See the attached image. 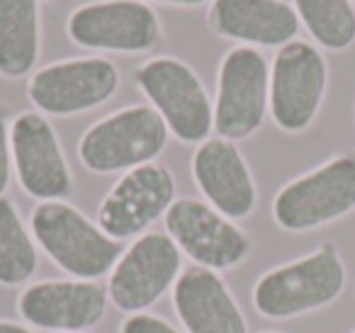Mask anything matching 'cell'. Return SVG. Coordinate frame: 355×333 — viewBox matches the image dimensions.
Here are the masks:
<instances>
[{
    "label": "cell",
    "instance_id": "6da1fadb",
    "mask_svg": "<svg viewBox=\"0 0 355 333\" xmlns=\"http://www.w3.org/2000/svg\"><path fill=\"white\" fill-rule=\"evenodd\" d=\"M345 289V265L334 244L268 270L253 284V307L272 321L297 318L334 304Z\"/></svg>",
    "mask_w": 355,
    "mask_h": 333
},
{
    "label": "cell",
    "instance_id": "7a4b0ae2",
    "mask_svg": "<svg viewBox=\"0 0 355 333\" xmlns=\"http://www.w3.org/2000/svg\"><path fill=\"white\" fill-rule=\"evenodd\" d=\"M30 231L51 263L76 280L105 278L124 253L122 244L110 239L98 221L64 200L40 202L30 214Z\"/></svg>",
    "mask_w": 355,
    "mask_h": 333
},
{
    "label": "cell",
    "instance_id": "3957f363",
    "mask_svg": "<svg viewBox=\"0 0 355 333\" xmlns=\"http://www.w3.org/2000/svg\"><path fill=\"white\" fill-rule=\"evenodd\" d=\"M166 122L151 105H129L85 129L78 158L90 173H127L153 163L168 144Z\"/></svg>",
    "mask_w": 355,
    "mask_h": 333
},
{
    "label": "cell",
    "instance_id": "277c9868",
    "mask_svg": "<svg viewBox=\"0 0 355 333\" xmlns=\"http://www.w3.org/2000/svg\"><path fill=\"white\" fill-rule=\"evenodd\" d=\"M355 212V156L338 153L319 168L277 190L272 219L280 229L302 234Z\"/></svg>",
    "mask_w": 355,
    "mask_h": 333
},
{
    "label": "cell",
    "instance_id": "5b68a950",
    "mask_svg": "<svg viewBox=\"0 0 355 333\" xmlns=\"http://www.w3.org/2000/svg\"><path fill=\"white\" fill-rule=\"evenodd\" d=\"M134 80L178 142L202 144L209 139L214 105L202 80L185 61L173 56L148 59L134 71Z\"/></svg>",
    "mask_w": 355,
    "mask_h": 333
},
{
    "label": "cell",
    "instance_id": "8992f818",
    "mask_svg": "<svg viewBox=\"0 0 355 333\" xmlns=\"http://www.w3.org/2000/svg\"><path fill=\"white\" fill-rule=\"evenodd\" d=\"M270 112V66L256 46H234L217 74L214 129L222 139L241 142L263 127Z\"/></svg>",
    "mask_w": 355,
    "mask_h": 333
},
{
    "label": "cell",
    "instance_id": "52a82bcc",
    "mask_svg": "<svg viewBox=\"0 0 355 333\" xmlns=\"http://www.w3.org/2000/svg\"><path fill=\"white\" fill-rule=\"evenodd\" d=\"M183 273V253L163 231H146L119 255L107 275L110 302L124 314H144Z\"/></svg>",
    "mask_w": 355,
    "mask_h": 333
},
{
    "label": "cell",
    "instance_id": "ba28073f",
    "mask_svg": "<svg viewBox=\"0 0 355 333\" xmlns=\"http://www.w3.org/2000/svg\"><path fill=\"white\" fill-rule=\"evenodd\" d=\"M329 85L319 46L304 40L285 44L270 66V117L282 132L302 134L314 124Z\"/></svg>",
    "mask_w": 355,
    "mask_h": 333
},
{
    "label": "cell",
    "instance_id": "9c48e42d",
    "mask_svg": "<svg viewBox=\"0 0 355 333\" xmlns=\"http://www.w3.org/2000/svg\"><path fill=\"white\" fill-rule=\"evenodd\" d=\"M163 221L180 253L214 273L241 265L253 248L251 236L205 200H175Z\"/></svg>",
    "mask_w": 355,
    "mask_h": 333
},
{
    "label": "cell",
    "instance_id": "30bf717a",
    "mask_svg": "<svg viewBox=\"0 0 355 333\" xmlns=\"http://www.w3.org/2000/svg\"><path fill=\"white\" fill-rule=\"evenodd\" d=\"M119 88V71L110 59L83 56L66 59L35 71L27 98L40 112L71 117L105 105Z\"/></svg>",
    "mask_w": 355,
    "mask_h": 333
},
{
    "label": "cell",
    "instance_id": "8fae6325",
    "mask_svg": "<svg viewBox=\"0 0 355 333\" xmlns=\"http://www.w3.org/2000/svg\"><path fill=\"white\" fill-rule=\"evenodd\" d=\"M175 202V180L161 163L127 171L98 207V226L114 241L139 239Z\"/></svg>",
    "mask_w": 355,
    "mask_h": 333
},
{
    "label": "cell",
    "instance_id": "7c38bea8",
    "mask_svg": "<svg viewBox=\"0 0 355 333\" xmlns=\"http://www.w3.org/2000/svg\"><path fill=\"white\" fill-rule=\"evenodd\" d=\"M66 32L83 49L139 54L158 42L161 22L141 0H95L71 12Z\"/></svg>",
    "mask_w": 355,
    "mask_h": 333
},
{
    "label": "cell",
    "instance_id": "4fadbf2b",
    "mask_svg": "<svg viewBox=\"0 0 355 333\" xmlns=\"http://www.w3.org/2000/svg\"><path fill=\"white\" fill-rule=\"evenodd\" d=\"M12 168L30 197L42 202L71 195L73 178L54 127L42 112H22L10 124Z\"/></svg>",
    "mask_w": 355,
    "mask_h": 333
},
{
    "label": "cell",
    "instance_id": "5bb4252c",
    "mask_svg": "<svg viewBox=\"0 0 355 333\" xmlns=\"http://www.w3.org/2000/svg\"><path fill=\"white\" fill-rule=\"evenodd\" d=\"M110 294L98 280H44L17 297V314L30 326L56 333H83L107 314Z\"/></svg>",
    "mask_w": 355,
    "mask_h": 333
},
{
    "label": "cell",
    "instance_id": "9a60e30c",
    "mask_svg": "<svg viewBox=\"0 0 355 333\" xmlns=\"http://www.w3.org/2000/svg\"><path fill=\"white\" fill-rule=\"evenodd\" d=\"M190 171L207 205H212L227 219H246L256 210V180L234 142L222 137L205 139L195 148Z\"/></svg>",
    "mask_w": 355,
    "mask_h": 333
},
{
    "label": "cell",
    "instance_id": "2e32d148",
    "mask_svg": "<svg viewBox=\"0 0 355 333\" xmlns=\"http://www.w3.org/2000/svg\"><path fill=\"white\" fill-rule=\"evenodd\" d=\"M171 302L185 333H248L241 307L214 270L195 265L180 273Z\"/></svg>",
    "mask_w": 355,
    "mask_h": 333
},
{
    "label": "cell",
    "instance_id": "e0dca14e",
    "mask_svg": "<svg viewBox=\"0 0 355 333\" xmlns=\"http://www.w3.org/2000/svg\"><path fill=\"white\" fill-rule=\"evenodd\" d=\"M207 22L214 35L243 46L282 49L300 32V17L285 0H212Z\"/></svg>",
    "mask_w": 355,
    "mask_h": 333
},
{
    "label": "cell",
    "instance_id": "ac0fdd59",
    "mask_svg": "<svg viewBox=\"0 0 355 333\" xmlns=\"http://www.w3.org/2000/svg\"><path fill=\"white\" fill-rule=\"evenodd\" d=\"M40 59V0H0V76L22 78Z\"/></svg>",
    "mask_w": 355,
    "mask_h": 333
},
{
    "label": "cell",
    "instance_id": "d6986e66",
    "mask_svg": "<svg viewBox=\"0 0 355 333\" xmlns=\"http://www.w3.org/2000/svg\"><path fill=\"white\" fill-rule=\"evenodd\" d=\"M37 241L25 226L17 207L0 195V284L17 287L37 273Z\"/></svg>",
    "mask_w": 355,
    "mask_h": 333
},
{
    "label": "cell",
    "instance_id": "ffe728a7",
    "mask_svg": "<svg viewBox=\"0 0 355 333\" xmlns=\"http://www.w3.org/2000/svg\"><path fill=\"white\" fill-rule=\"evenodd\" d=\"M292 8L319 46L345 51L355 44L353 0H292Z\"/></svg>",
    "mask_w": 355,
    "mask_h": 333
},
{
    "label": "cell",
    "instance_id": "44dd1931",
    "mask_svg": "<svg viewBox=\"0 0 355 333\" xmlns=\"http://www.w3.org/2000/svg\"><path fill=\"white\" fill-rule=\"evenodd\" d=\"M119 333H183L178 331L166 318L153 316V314H129L119 326Z\"/></svg>",
    "mask_w": 355,
    "mask_h": 333
},
{
    "label": "cell",
    "instance_id": "7402d4cb",
    "mask_svg": "<svg viewBox=\"0 0 355 333\" xmlns=\"http://www.w3.org/2000/svg\"><path fill=\"white\" fill-rule=\"evenodd\" d=\"M12 176V144L6 108H0V195H6Z\"/></svg>",
    "mask_w": 355,
    "mask_h": 333
},
{
    "label": "cell",
    "instance_id": "603a6c76",
    "mask_svg": "<svg viewBox=\"0 0 355 333\" xmlns=\"http://www.w3.org/2000/svg\"><path fill=\"white\" fill-rule=\"evenodd\" d=\"M0 333H35V331H30V328L17 321H3L0 318Z\"/></svg>",
    "mask_w": 355,
    "mask_h": 333
},
{
    "label": "cell",
    "instance_id": "cb8c5ba5",
    "mask_svg": "<svg viewBox=\"0 0 355 333\" xmlns=\"http://www.w3.org/2000/svg\"><path fill=\"white\" fill-rule=\"evenodd\" d=\"M153 3H163V6H202V3H212V0H153Z\"/></svg>",
    "mask_w": 355,
    "mask_h": 333
},
{
    "label": "cell",
    "instance_id": "d4e9b609",
    "mask_svg": "<svg viewBox=\"0 0 355 333\" xmlns=\"http://www.w3.org/2000/svg\"><path fill=\"white\" fill-rule=\"evenodd\" d=\"M261 333H280V331H261Z\"/></svg>",
    "mask_w": 355,
    "mask_h": 333
},
{
    "label": "cell",
    "instance_id": "484cf974",
    "mask_svg": "<svg viewBox=\"0 0 355 333\" xmlns=\"http://www.w3.org/2000/svg\"><path fill=\"white\" fill-rule=\"evenodd\" d=\"M353 333H355V331H353Z\"/></svg>",
    "mask_w": 355,
    "mask_h": 333
}]
</instances>
